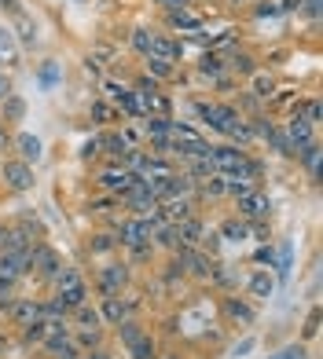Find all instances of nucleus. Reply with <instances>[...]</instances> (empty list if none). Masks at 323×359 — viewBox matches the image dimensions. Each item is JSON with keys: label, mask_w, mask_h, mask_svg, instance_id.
Listing matches in <instances>:
<instances>
[{"label": "nucleus", "mask_w": 323, "mask_h": 359, "mask_svg": "<svg viewBox=\"0 0 323 359\" xmlns=\"http://www.w3.org/2000/svg\"><path fill=\"white\" fill-rule=\"evenodd\" d=\"M92 118L95 121H114V110H110V103H92Z\"/></svg>", "instance_id": "30"}, {"label": "nucleus", "mask_w": 323, "mask_h": 359, "mask_svg": "<svg viewBox=\"0 0 323 359\" xmlns=\"http://www.w3.org/2000/svg\"><path fill=\"white\" fill-rule=\"evenodd\" d=\"M55 283H59V304L62 308H81V304H85V283L77 279L74 268H59Z\"/></svg>", "instance_id": "2"}, {"label": "nucleus", "mask_w": 323, "mask_h": 359, "mask_svg": "<svg viewBox=\"0 0 323 359\" xmlns=\"http://www.w3.org/2000/svg\"><path fill=\"white\" fill-rule=\"evenodd\" d=\"M4 95H11V85H8V77L0 74V100H4Z\"/></svg>", "instance_id": "47"}, {"label": "nucleus", "mask_w": 323, "mask_h": 359, "mask_svg": "<svg viewBox=\"0 0 323 359\" xmlns=\"http://www.w3.org/2000/svg\"><path fill=\"white\" fill-rule=\"evenodd\" d=\"M125 279H128V271H125L121 264H110V268L100 271V286H103L107 293H118V290L125 286Z\"/></svg>", "instance_id": "11"}, {"label": "nucleus", "mask_w": 323, "mask_h": 359, "mask_svg": "<svg viewBox=\"0 0 323 359\" xmlns=\"http://www.w3.org/2000/svg\"><path fill=\"white\" fill-rule=\"evenodd\" d=\"M92 250H95V253H107V250H110V238H107V235H100V238H95V246H92Z\"/></svg>", "instance_id": "42"}, {"label": "nucleus", "mask_w": 323, "mask_h": 359, "mask_svg": "<svg viewBox=\"0 0 323 359\" xmlns=\"http://www.w3.org/2000/svg\"><path fill=\"white\" fill-rule=\"evenodd\" d=\"M162 209H166V213H162L158 220H166V224H184V220H187V213H191V205H187L184 198H169Z\"/></svg>", "instance_id": "12"}, {"label": "nucleus", "mask_w": 323, "mask_h": 359, "mask_svg": "<svg viewBox=\"0 0 323 359\" xmlns=\"http://www.w3.org/2000/svg\"><path fill=\"white\" fill-rule=\"evenodd\" d=\"M294 8H301V0H283V11H294Z\"/></svg>", "instance_id": "50"}, {"label": "nucleus", "mask_w": 323, "mask_h": 359, "mask_svg": "<svg viewBox=\"0 0 323 359\" xmlns=\"http://www.w3.org/2000/svg\"><path fill=\"white\" fill-rule=\"evenodd\" d=\"M250 348H253V341L246 337V341H242V345H235V355H242V352H250Z\"/></svg>", "instance_id": "48"}, {"label": "nucleus", "mask_w": 323, "mask_h": 359, "mask_svg": "<svg viewBox=\"0 0 323 359\" xmlns=\"http://www.w3.org/2000/svg\"><path fill=\"white\" fill-rule=\"evenodd\" d=\"M257 260H261V264H268V268H272V264H276V253H272V250H261V253H257Z\"/></svg>", "instance_id": "41"}, {"label": "nucleus", "mask_w": 323, "mask_h": 359, "mask_svg": "<svg viewBox=\"0 0 323 359\" xmlns=\"http://www.w3.org/2000/svg\"><path fill=\"white\" fill-rule=\"evenodd\" d=\"M169 118H147V133L151 136H169Z\"/></svg>", "instance_id": "28"}, {"label": "nucleus", "mask_w": 323, "mask_h": 359, "mask_svg": "<svg viewBox=\"0 0 323 359\" xmlns=\"http://www.w3.org/2000/svg\"><path fill=\"white\" fill-rule=\"evenodd\" d=\"M103 187L107 191H118V194H128V191H133V184H136V172L133 169H118V165H110V169H103Z\"/></svg>", "instance_id": "5"}, {"label": "nucleus", "mask_w": 323, "mask_h": 359, "mask_svg": "<svg viewBox=\"0 0 323 359\" xmlns=\"http://www.w3.org/2000/svg\"><path fill=\"white\" fill-rule=\"evenodd\" d=\"M77 319H81L85 330H95V326H100V312H92V308H85V304L77 308Z\"/></svg>", "instance_id": "26"}, {"label": "nucleus", "mask_w": 323, "mask_h": 359, "mask_svg": "<svg viewBox=\"0 0 323 359\" xmlns=\"http://www.w3.org/2000/svg\"><path fill=\"white\" fill-rule=\"evenodd\" d=\"M147 55H151V59H162V62H173L176 55H180V44L169 41V37H151Z\"/></svg>", "instance_id": "10"}, {"label": "nucleus", "mask_w": 323, "mask_h": 359, "mask_svg": "<svg viewBox=\"0 0 323 359\" xmlns=\"http://www.w3.org/2000/svg\"><path fill=\"white\" fill-rule=\"evenodd\" d=\"M147 70H151L154 77H173V62H162V59H151V55H147Z\"/></svg>", "instance_id": "27"}, {"label": "nucleus", "mask_w": 323, "mask_h": 359, "mask_svg": "<svg viewBox=\"0 0 323 359\" xmlns=\"http://www.w3.org/2000/svg\"><path fill=\"white\" fill-rule=\"evenodd\" d=\"M235 70H242V74H250V70H253V62H250L246 55H239V59H235Z\"/></svg>", "instance_id": "38"}, {"label": "nucleus", "mask_w": 323, "mask_h": 359, "mask_svg": "<svg viewBox=\"0 0 323 359\" xmlns=\"http://www.w3.org/2000/svg\"><path fill=\"white\" fill-rule=\"evenodd\" d=\"M103 316H107L110 323H121V319H125V304H121L118 297H107V304H103Z\"/></svg>", "instance_id": "23"}, {"label": "nucleus", "mask_w": 323, "mask_h": 359, "mask_svg": "<svg viewBox=\"0 0 323 359\" xmlns=\"http://www.w3.org/2000/svg\"><path fill=\"white\" fill-rule=\"evenodd\" d=\"M301 355H305V352H301V345H290V348H283L276 359H301Z\"/></svg>", "instance_id": "36"}, {"label": "nucleus", "mask_w": 323, "mask_h": 359, "mask_svg": "<svg viewBox=\"0 0 323 359\" xmlns=\"http://www.w3.org/2000/svg\"><path fill=\"white\" fill-rule=\"evenodd\" d=\"M286 140H290V147H298V151H301L305 143H312V125L294 114V118L286 121Z\"/></svg>", "instance_id": "9"}, {"label": "nucleus", "mask_w": 323, "mask_h": 359, "mask_svg": "<svg viewBox=\"0 0 323 359\" xmlns=\"http://www.w3.org/2000/svg\"><path fill=\"white\" fill-rule=\"evenodd\" d=\"M0 62H4V67H15V62H19V44H15L11 29H4V26H0Z\"/></svg>", "instance_id": "13"}, {"label": "nucleus", "mask_w": 323, "mask_h": 359, "mask_svg": "<svg viewBox=\"0 0 323 359\" xmlns=\"http://www.w3.org/2000/svg\"><path fill=\"white\" fill-rule=\"evenodd\" d=\"M0 4H4L11 15H22V8H19V0H0Z\"/></svg>", "instance_id": "45"}, {"label": "nucleus", "mask_w": 323, "mask_h": 359, "mask_svg": "<svg viewBox=\"0 0 323 359\" xmlns=\"http://www.w3.org/2000/svg\"><path fill=\"white\" fill-rule=\"evenodd\" d=\"M4 147H8V136H4V128H0V151H4Z\"/></svg>", "instance_id": "51"}, {"label": "nucleus", "mask_w": 323, "mask_h": 359, "mask_svg": "<svg viewBox=\"0 0 323 359\" xmlns=\"http://www.w3.org/2000/svg\"><path fill=\"white\" fill-rule=\"evenodd\" d=\"M15 147H19V154H22V161L29 165V161H37L41 158V140L37 136H29V133H22L19 140H15Z\"/></svg>", "instance_id": "15"}, {"label": "nucleus", "mask_w": 323, "mask_h": 359, "mask_svg": "<svg viewBox=\"0 0 323 359\" xmlns=\"http://www.w3.org/2000/svg\"><path fill=\"white\" fill-rule=\"evenodd\" d=\"M316 330H319V316L312 312V316H309V326H305V334H309V337H312Z\"/></svg>", "instance_id": "43"}, {"label": "nucleus", "mask_w": 323, "mask_h": 359, "mask_svg": "<svg viewBox=\"0 0 323 359\" xmlns=\"http://www.w3.org/2000/svg\"><path fill=\"white\" fill-rule=\"evenodd\" d=\"M246 231H250V227L242 224V220H228V224L220 227V235H224V238H232V242H242V238H246Z\"/></svg>", "instance_id": "20"}, {"label": "nucleus", "mask_w": 323, "mask_h": 359, "mask_svg": "<svg viewBox=\"0 0 323 359\" xmlns=\"http://www.w3.org/2000/svg\"><path fill=\"white\" fill-rule=\"evenodd\" d=\"M301 161L312 169V176H319V147L316 143H305L301 147Z\"/></svg>", "instance_id": "21"}, {"label": "nucleus", "mask_w": 323, "mask_h": 359, "mask_svg": "<svg viewBox=\"0 0 323 359\" xmlns=\"http://www.w3.org/2000/svg\"><path fill=\"white\" fill-rule=\"evenodd\" d=\"M224 191H232L235 198H242V194L253 191V180H235V176H232V180H224Z\"/></svg>", "instance_id": "24"}, {"label": "nucleus", "mask_w": 323, "mask_h": 359, "mask_svg": "<svg viewBox=\"0 0 323 359\" xmlns=\"http://www.w3.org/2000/svg\"><path fill=\"white\" fill-rule=\"evenodd\" d=\"M0 103H4V118H11V121H19L22 114H26V103L19 100V95H4Z\"/></svg>", "instance_id": "18"}, {"label": "nucleus", "mask_w": 323, "mask_h": 359, "mask_svg": "<svg viewBox=\"0 0 323 359\" xmlns=\"http://www.w3.org/2000/svg\"><path fill=\"white\" fill-rule=\"evenodd\" d=\"M228 316H232V319H239V323H253V308L232 297V301H228Z\"/></svg>", "instance_id": "19"}, {"label": "nucleus", "mask_w": 323, "mask_h": 359, "mask_svg": "<svg viewBox=\"0 0 323 359\" xmlns=\"http://www.w3.org/2000/svg\"><path fill=\"white\" fill-rule=\"evenodd\" d=\"M0 246H4V253H19V257H29V246H26V235L22 231H11L0 238Z\"/></svg>", "instance_id": "17"}, {"label": "nucleus", "mask_w": 323, "mask_h": 359, "mask_svg": "<svg viewBox=\"0 0 323 359\" xmlns=\"http://www.w3.org/2000/svg\"><path fill=\"white\" fill-rule=\"evenodd\" d=\"M19 19V37H22V44H34L37 41V29H34V22L26 19V15H15Z\"/></svg>", "instance_id": "25"}, {"label": "nucleus", "mask_w": 323, "mask_h": 359, "mask_svg": "<svg viewBox=\"0 0 323 359\" xmlns=\"http://www.w3.org/2000/svg\"><path fill=\"white\" fill-rule=\"evenodd\" d=\"M268 209H272L268 198H265V194H257V191H250V194H242V198H239V213L246 220H265Z\"/></svg>", "instance_id": "8"}, {"label": "nucleus", "mask_w": 323, "mask_h": 359, "mask_svg": "<svg viewBox=\"0 0 323 359\" xmlns=\"http://www.w3.org/2000/svg\"><path fill=\"white\" fill-rule=\"evenodd\" d=\"M118 326H121V341H125V348H128V355H133V359H151V355H154L151 337L143 334L136 323H125V319H121Z\"/></svg>", "instance_id": "3"}, {"label": "nucleus", "mask_w": 323, "mask_h": 359, "mask_svg": "<svg viewBox=\"0 0 323 359\" xmlns=\"http://www.w3.org/2000/svg\"><path fill=\"white\" fill-rule=\"evenodd\" d=\"M41 81H44V85H52V81H55V67H52V62L41 70Z\"/></svg>", "instance_id": "39"}, {"label": "nucleus", "mask_w": 323, "mask_h": 359, "mask_svg": "<svg viewBox=\"0 0 323 359\" xmlns=\"http://www.w3.org/2000/svg\"><path fill=\"white\" fill-rule=\"evenodd\" d=\"M107 95H110V100H114L125 114H133V118H143V103H140V95H136V92H125L121 85L107 81Z\"/></svg>", "instance_id": "7"}, {"label": "nucleus", "mask_w": 323, "mask_h": 359, "mask_svg": "<svg viewBox=\"0 0 323 359\" xmlns=\"http://www.w3.org/2000/svg\"><path fill=\"white\" fill-rule=\"evenodd\" d=\"M103 143H107L110 154H128V143H125L121 136H110V140H103Z\"/></svg>", "instance_id": "34"}, {"label": "nucleus", "mask_w": 323, "mask_h": 359, "mask_svg": "<svg viewBox=\"0 0 323 359\" xmlns=\"http://www.w3.org/2000/svg\"><path fill=\"white\" fill-rule=\"evenodd\" d=\"M272 92V81L268 77H257V95H268Z\"/></svg>", "instance_id": "40"}, {"label": "nucleus", "mask_w": 323, "mask_h": 359, "mask_svg": "<svg viewBox=\"0 0 323 359\" xmlns=\"http://www.w3.org/2000/svg\"><path fill=\"white\" fill-rule=\"evenodd\" d=\"M301 4H305V11H309L312 19H316V15H319V0H301Z\"/></svg>", "instance_id": "44"}, {"label": "nucleus", "mask_w": 323, "mask_h": 359, "mask_svg": "<svg viewBox=\"0 0 323 359\" xmlns=\"http://www.w3.org/2000/svg\"><path fill=\"white\" fill-rule=\"evenodd\" d=\"M154 217L147 220V217H136V220H125L121 224V242L125 246H147L151 242V235H154Z\"/></svg>", "instance_id": "4"}, {"label": "nucleus", "mask_w": 323, "mask_h": 359, "mask_svg": "<svg viewBox=\"0 0 323 359\" xmlns=\"http://www.w3.org/2000/svg\"><path fill=\"white\" fill-rule=\"evenodd\" d=\"M22 271H26V257H19V253H0V275L19 279Z\"/></svg>", "instance_id": "14"}, {"label": "nucleus", "mask_w": 323, "mask_h": 359, "mask_svg": "<svg viewBox=\"0 0 323 359\" xmlns=\"http://www.w3.org/2000/svg\"><path fill=\"white\" fill-rule=\"evenodd\" d=\"M173 26H184V29H199V19H195V15H187V11L180 8V11H173Z\"/></svg>", "instance_id": "29"}, {"label": "nucleus", "mask_w": 323, "mask_h": 359, "mask_svg": "<svg viewBox=\"0 0 323 359\" xmlns=\"http://www.w3.org/2000/svg\"><path fill=\"white\" fill-rule=\"evenodd\" d=\"M15 319L29 326L34 319H41V308H37V304H26V301H22V304H15Z\"/></svg>", "instance_id": "22"}, {"label": "nucleus", "mask_w": 323, "mask_h": 359, "mask_svg": "<svg viewBox=\"0 0 323 359\" xmlns=\"http://www.w3.org/2000/svg\"><path fill=\"white\" fill-rule=\"evenodd\" d=\"M147 44H151V34H147V29H136V34H133V48L147 55Z\"/></svg>", "instance_id": "32"}, {"label": "nucleus", "mask_w": 323, "mask_h": 359, "mask_svg": "<svg viewBox=\"0 0 323 359\" xmlns=\"http://www.w3.org/2000/svg\"><path fill=\"white\" fill-rule=\"evenodd\" d=\"M4 180L11 191H29L34 187V169L26 165V161H8L4 165Z\"/></svg>", "instance_id": "6"}, {"label": "nucleus", "mask_w": 323, "mask_h": 359, "mask_svg": "<svg viewBox=\"0 0 323 359\" xmlns=\"http://www.w3.org/2000/svg\"><path fill=\"white\" fill-rule=\"evenodd\" d=\"M100 147H103V140H88V143H85V158L100 154Z\"/></svg>", "instance_id": "37"}, {"label": "nucleus", "mask_w": 323, "mask_h": 359, "mask_svg": "<svg viewBox=\"0 0 323 359\" xmlns=\"http://www.w3.org/2000/svg\"><path fill=\"white\" fill-rule=\"evenodd\" d=\"M85 359H107L103 352H92V355H85Z\"/></svg>", "instance_id": "52"}, {"label": "nucleus", "mask_w": 323, "mask_h": 359, "mask_svg": "<svg viewBox=\"0 0 323 359\" xmlns=\"http://www.w3.org/2000/svg\"><path fill=\"white\" fill-rule=\"evenodd\" d=\"M206 194H213V198H217V194H224V180L220 176H209L206 180Z\"/></svg>", "instance_id": "35"}, {"label": "nucleus", "mask_w": 323, "mask_h": 359, "mask_svg": "<svg viewBox=\"0 0 323 359\" xmlns=\"http://www.w3.org/2000/svg\"><path fill=\"white\" fill-rule=\"evenodd\" d=\"M158 4H166V8H173V11H180V8L187 4V0H158Z\"/></svg>", "instance_id": "46"}, {"label": "nucleus", "mask_w": 323, "mask_h": 359, "mask_svg": "<svg viewBox=\"0 0 323 359\" xmlns=\"http://www.w3.org/2000/svg\"><path fill=\"white\" fill-rule=\"evenodd\" d=\"M276 11H279L276 4H261V8H257V15H276Z\"/></svg>", "instance_id": "49"}, {"label": "nucleus", "mask_w": 323, "mask_h": 359, "mask_svg": "<svg viewBox=\"0 0 323 359\" xmlns=\"http://www.w3.org/2000/svg\"><path fill=\"white\" fill-rule=\"evenodd\" d=\"M195 114H199L202 121H209V128H217V133H228V136L239 140V143H250V136H253V128H250V125H242V121H239V114H235L232 107L195 103Z\"/></svg>", "instance_id": "1"}, {"label": "nucleus", "mask_w": 323, "mask_h": 359, "mask_svg": "<svg viewBox=\"0 0 323 359\" xmlns=\"http://www.w3.org/2000/svg\"><path fill=\"white\" fill-rule=\"evenodd\" d=\"M272 290H276V279H272L268 271L250 275V293H253V297H272Z\"/></svg>", "instance_id": "16"}, {"label": "nucleus", "mask_w": 323, "mask_h": 359, "mask_svg": "<svg viewBox=\"0 0 323 359\" xmlns=\"http://www.w3.org/2000/svg\"><path fill=\"white\" fill-rule=\"evenodd\" d=\"M184 260L191 264V271H199V275H206L209 271V260L206 257H195V253H184Z\"/></svg>", "instance_id": "31"}, {"label": "nucleus", "mask_w": 323, "mask_h": 359, "mask_svg": "<svg viewBox=\"0 0 323 359\" xmlns=\"http://www.w3.org/2000/svg\"><path fill=\"white\" fill-rule=\"evenodd\" d=\"M202 74H206V77H220V59L206 55V59H202Z\"/></svg>", "instance_id": "33"}]
</instances>
